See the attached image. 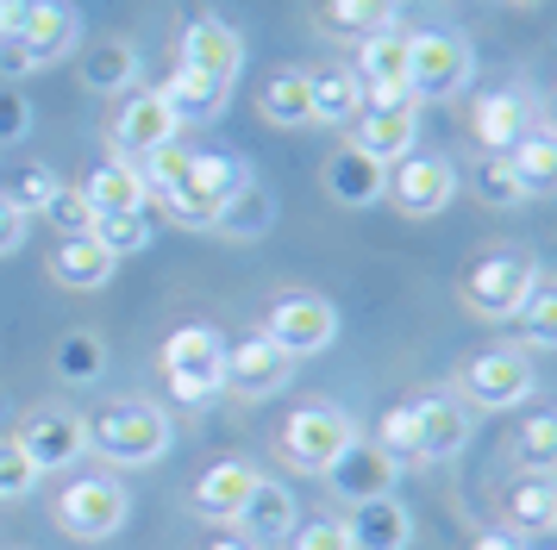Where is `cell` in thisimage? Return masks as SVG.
<instances>
[{
    "mask_svg": "<svg viewBox=\"0 0 557 550\" xmlns=\"http://www.w3.org/2000/svg\"><path fill=\"white\" fill-rule=\"evenodd\" d=\"M176 445V425L163 407L151 400H126V407H107L101 420H88V450L107 457L113 470H145V463H163Z\"/></svg>",
    "mask_w": 557,
    "mask_h": 550,
    "instance_id": "cell-1",
    "label": "cell"
},
{
    "mask_svg": "<svg viewBox=\"0 0 557 550\" xmlns=\"http://www.w3.org/2000/svg\"><path fill=\"white\" fill-rule=\"evenodd\" d=\"M476 82V50L463 32H407V88L413 100H457Z\"/></svg>",
    "mask_w": 557,
    "mask_h": 550,
    "instance_id": "cell-2",
    "label": "cell"
},
{
    "mask_svg": "<svg viewBox=\"0 0 557 550\" xmlns=\"http://www.w3.org/2000/svg\"><path fill=\"white\" fill-rule=\"evenodd\" d=\"M245 163L238 157H226V150H195V163H188V175H182L170 195H157L163 200V213L182 225V232H213V220H220V207H226L232 195H238V182H245Z\"/></svg>",
    "mask_w": 557,
    "mask_h": 550,
    "instance_id": "cell-3",
    "label": "cell"
},
{
    "mask_svg": "<svg viewBox=\"0 0 557 550\" xmlns=\"http://www.w3.org/2000/svg\"><path fill=\"white\" fill-rule=\"evenodd\" d=\"M470 413H507V407H527L539 395V370H532L527 350H482L457 370V388H451Z\"/></svg>",
    "mask_w": 557,
    "mask_h": 550,
    "instance_id": "cell-4",
    "label": "cell"
},
{
    "mask_svg": "<svg viewBox=\"0 0 557 550\" xmlns=\"http://www.w3.org/2000/svg\"><path fill=\"white\" fill-rule=\"evenodd\" d=\"M351 438H357V420L338 407V400H307V407H295V413L282 420L276 450H282V463H288V470L326 475V463L351 445Z\"/></svg>",
    "mask_w": 557,
    "mask_h": 550,
    "instance_id": "cell-5",
    "label": "cell"
},
{
    "mask_svg": "<svg viewBox=\"0 0 557 550\" xmlns=\"http://www.w3.org/2000/svg\"><path fill=\"white\" fill-rule=\"evenodd\" d=\"M51 520L70 538H82V545H101V538H113L132 520V495L120 475H76L70 488H57Z\"/></svg>",
    "mask_w": 557,
    "mask_h": 550,
    "instance_id": "cell-6",
    "label": "cell"
},
{
    "mask_svg": "<svg viewBox=\"0 0 557 550\" xmlns=\"http://www.w3.org/2000/svg\"><path fill=\"white\" fill-rule=\"evenodd\" d=\"M539 257L532 250H495V257H482L476 270L463 275V307L476 313V320H513L520 313V300L539 288Z\"/></svg>",
    "mask_w": 557,
    "mask_h": 550,
    "instance_id": "cell-7",
    "label": "cell"
},
{
    "mask_svg": "<svg viewBox=\"0 0 557 550\" xmlns=\"http://www.w3.org/2000/svg\"><path fill=\"white\" fill-rule=\"evenodd\" d=\"M220 363H226V338L213 325H176L163 338V382L176 400H213L220 395Z\"/></svg>",
    "mask_w": 557,
    "mask_h": 550,
    "instance_id": "cell-8",
    "label": "cell"
},
{
    "mask_svg": "<svg viewBox=\"0 0 557 550\" xmlns=\"http://www.w3.org/2000/svg\"><path fill=\"white\" fill-rule=\"evenodd\" d=\"M263 338L276 350H288L295 363L301 357H320V350L338 345V307L326 295H282V300H270Z\"/></svg>",
    "mask_w": 557,
    "mask_h": 550,
    "instance_id": "cell-9",
    "label": "cell"
},
{
    "mask_svg": "<svg viewBox=\"0 0 557 550\" xmlns=\"http://www.w3.org/2000/svg\"><path fill=\"white\" fill-rule=\"evenodd\" d=\"M382 200H395V213H407V220H438L457 200V163L451 157H401V163H388Z\"/></svg>",
    "mask_w": 557,
    "mask_h": 550,
    "instance_id": "cell-10",
    "label": "cell"
},
{
    "mask_svg": "<svg viewBox=\"0 0 557 550\" xmlns=\"http://www.w3.org/2000/svg\"><path fill=\"white\" fill-rule=\"evenodd\" d=\"M13 445L38 463V475L76 470L82 457H88V420L70 413V407H32L26 420H20V432H13Z\"/></svg>",
    "mask_w": 557,
    "mask_h": 550,
    "instance_id": "cell-11",
    "label": "cell"
},
{
    "mask_svg": "<svg viewBox=\"0 0 557 550\" xmlns=\"http://www.w3.org/2000/svg\"><path fill=\"white\" fill-rule=\"evenodd\" d=\"M395 475H401V463H395V457H388L376 438H351V445H345V450L326 463V475H320V482L332 488V500L363 507V500L395 495Z\"/></svg>",
    "mask_w": 557,
    "mask_h": 550,
    "instance_id": "cell-12",
    "label": "cell"
},
{
    "mask_svg": "<svg viewBox=\"0 0 557 550\" xmlns=\"http://www.w3.org/2000/svg\"><path fill=\"white\" fill-rule=\"evenodd\" d=\"M357 88H363V100L370 107H401V100H413V88H407V32L401 25H382V32H370V38H357Z\"/></svg>",
    "mask_w": 557,
    "mask_h": 550,
    "instance_id": "cell-13",
    "label": "cell"
},
{
    "mask_svg": "<svg viewBox=\"0 0 557 550\" xmlns=\"http://www.w3.org/2000/svg\"><path fill=\"white\" fill-rule=\"evenodd\" d=\"M295 382V357L276 350L263 332H251L245 345H226V363H220V388H232L238 400H270Z\"/></svg>",
    "mask_w": 557,
    "mask_h": 550,
    "instance_id": "cell-14",
    "label": "cell"
},
{
    "mask_svg": "<svg viewBox=\"0 0 557 550\" xmlns=\"http://www.w3.org/2000/svg\"><path fill=\"white\" fill-rule=\"evenodd\" d=\"M176 113L163 107V95L157 88H132L126 107L113 113V125H107V145L120 150L126 163H138V157H151L157 145H176Z\"/></svg>",
    "mask_w": 557,
    "mask_h": 550,
    "instance_id": "cell-15",
    "label": "cell"
},
{
    "mask_svg": "<svg viewBox=\"0 0 557 550\" xmlns=\"http://www.w3.org/2000/svg\"><path fill=\"white\" fill-rule=\"evenodd\" d=\"M345 132H351V150L376 157V163H401V157H413L420 113H413V100H401V107H363Z\"/></svg>",
    "mask_w": 557,
    "mask_h": 550,
    "instance_id": "cell-16",
    "label": "cell"
},
{
    "mask_svg": "<svg viewBox=\"0 0 557 550\" xmlns=\"http://www.w3.org/2000/svg\"><path fill=\"white\" fill-rule=\"evenodd\" d=\"M502 532L507 538H545L557 532V475H513L502 488Z\"/></svg>",
    "mask_w": 557,
    "mask_h": 550,
    "instance_id": "cell-17",
    "label": "cell"
},
{
    "mask_svg": "<svg viewBox=\"0 0 557 550\" xmlns=\"http://www.w3.org/2000/svg\"><path fill=\"white\" fill-rule=\"evenodd\" d=\"M238 538L257 550L282 545L295 525H301V513H295V495H288V482H276V475H257V488L245 495V507H238Z\"/></svg>",
    "mask_w": 557,
    "mask_h": 550,
    "instance_id": "cell-18",
    "label": "cell"
},
{
    "mask_svg": "<svg viewBox=\"0 0 557 550\" xmlns=\"http://www.w3.org/2000/svg\"><path fill=\"white\" fill-rule=\"evenodd\" d=\"M182 70H201L232 88L238 70H245V38L226 20H188L182 25Z\"/></svg>",
    "mask_w": 557,
    "mask_h": 550,
    "instance_id": "cell-19",
    "label": "cell"
},
{
    "mask_svg": "<svg viewBox=\"0 0 557 550\" xmlns=\"http://www.w3.org/2000/svg\"><path fill=\"white\" fill-rule=\"evenodd\" d=\"M413 413H420V457H426V463H445V457H457V450L476 438V413H470L451 388H445V395H420Z\"/></svg>",
    "mask_w": 557,
    "mask_h": 550,
    "instance_id": "cell-20",
    "label": "cell"
},
{
    "mask_svg": "<svg viewBox=\"0 0 557 550\" xmlns=\"http://www.w3.org/2000/svg\"><path fill=\"white\" fill-rule=\"evenodd\" d=\"M13 38L26 45L32 70H45V63H57V57H70V50H76L82 20H76V7H70V0H32Z\"/></svg>",
    "mask_w": 557,
    "mask_h": 550,
    "instance_id": "cell-21",
    "label": "cell"
},
{
    "mask_svg": "<svg viewBox=\"0 0 557 550\" xmlns=\"http://www.w3.org/2000/svg\"><path fill=\"white\" fill-rule=\"evenodd\" d=\"M320 182H326V195L338 200V207H376L382 188H388V163H376V157H363V150H332L326 170H320Z\"/></svg>",
    "mask_w": 557,
    "mask_h": 550,
    "instance_id": "cell-22",
    "label": "cell"
},
{
    "mask_svg": "<svg viewBox=\"0 0 557 550\" xmlns=\"http://www.w3.org/2000/svg\"><path fill=\"white\" fill-rule=\"evenodd\" d=\"M345 538H351V550H407L413 545V513L395 495L363 500V507H351V520H345Z\"/></svg>",
    "mask_w": 557,
    "mask_h": 550,
    "instance_id": "cell-23",
    "label": "cell"
},
{
    "mask_svg": "<svg viewBox=\"0 0 557 550\" xmlns=\"http://www.w3.org/2000/svg\"><path fill=\"white\" fill-rule=\"evenodd\" d=\"M82 200H88V213H95V220H101V213H145V207H151V188H145L138 163L107 157L101 170L82 182Z\"/></svg>",
    "mask_w": 557,
    "mask_h": 550,
    "instance_id": "cell-24",
    "label": "cell"
},
{
    "mask_svg": "<svg viewBox=\"0 0 557 550\" xmlns=\"http://www.w3.org/2000/svg\"><path fill=\"white\" fill-rule=\"evenodd\" d=\"M257 463H245V457H226V463H213V470L195 482V513L201 520H220V525H232L238 520V507H245V495L257 488Z\"/></svg>",
    "mask_w": 557,
    "mask_h": 550,
    "instance_id": "cell-25",
    "label": "cell"
},
{
    "mask_svg": "<svg viewBox=\"0 0 557 550\" xmlns=\"http://www.w3.org/2000/svg\"><path fill=\"white\" fill-rule=\"evenodd\" d=\"M357 107H363V88H357L351 63H326L307 75V125H351Z\"/></svg>",
    "mask_w": 557,
    "mask_h": 550,
    "instance_id": "cell-26",
    "label": "cell"
},
{
    "mask_svg": "<svg viewBox=\"0 0 557 550\" xmlns=\"http://www.w3.org/2000/svg\"><path fill=\"white\" fill-rule=\"evenodd\" d=\"M157 95H163V107L176 113V125H188V120H220L226 113V100H232V88L226 82H213V75H201V70H170V82H157Z\"/></svg>",
    "mask_w": 557,
    "mask_h": 550,
    "instance_id": "cell-27",
    "label": "cell"
},
{
    "mask_svg": "<svg viewBox=\"0 0 557 550\" xmlns=\"http://www.w3.org/2000/svg\"><path fill=\"white\" fill-rule=\"evenodd\" d=\"M45 270H51L57 288H82V295H88V288H107V282H113L120 257H107L95 238H57V250H51Z\"/></svg>",
    "mask_w": 557,
    "mask_h": 550,
    "instance_id": "cell-28",
    "label": "cell"
},
{
    "mask_svg": "<svg viewBox=\"0 0 557 550\" xmlns=\"http://www.w3.org/2000/svg\"><path fill=\"white\" fill-rule=\"evenodd\" d=\"M527 125H532V107H527V95H513V88H495V95H482L476 107H470V132H476L482 150H507Z\"/></svg>",
    "mask_w": 557,
    "mask_h": 550,
    "instance_id": "cell-29",
    "label": "cell"
},
{
    "mask_svg": "<svg viewBox=\"0 0 557 550\" xmlns=\"http://www.w3.org/2000/svg\"><path fill=\"white\" fill-rule=\"evenodd\" d=\"M82 88H95V95H126L132 82H138V45L132 38H95V45L82 50Z\"/></svg>",
    "mask_w": 557,
    "mask_h": 550,
    "instance_id": "cell-30",
    "label": "cell"
},
{
    "mask_svg": "<svg viewBox=\"0 0 557 550\" xmlns=\"http://www.w3.org/2000/svg\"><path fill=\"white\" fill-rule=\"evenodd\" d=\"M270 225H276V200H270V188H263L257 175H245V182H238V195L220 207L213 232H220V238H238V245H251V238H263Z\"/></svg>",
    "mask_w": 557,
    "mask_h": 550,
    "instance_id": "cell-31",
    "label": "cell"
},
{
    "mask_svg": "<svg viewBox=\"0 0 557 550\" xmlns=\"http://www.w3.org/2000/svg\"><path fill=\"white\" fill-rule=\"evenodd\" d=\"M51 363H57V382H63V388H95L107 375V338L88 332V325H76V332L57 338Z\"/></svg>",
    "mask_w": 557,
    "mask_h": 550,
    "instance_id": "cell-32",
    "label": "cell"
},
{
    "mask_svg": "<svg viewBox=\"0 0 557 550\" xmlns=\"http://www.w3.org/2000/svg\"><path fill=\"white\" fill-rule=\"evenodd\" d=\"M502 157H507V170L520 175V188H527V195H545V188L557 182V138L545 132V125H527Z\"/></svg>",
    "mask_w": 557,
    "mask_h": 550,
    "instance_id": "cell-33",
    "label": "cell"
},
{
    "mask_svg": "<svg viewBox=\"0 0 557 550\" xmlns=\"http://www.w3.org/2000/svg\"><path fill=\"white\" fill-rule=\"evenodd\" d=\"M382 25H395V0H320V32L326 38H370Z\"/></svg>",
    "mask_w": 557,
    "mask_h": 550,
    "instance_id": "cell-34",
    "label": "cell"
},
{
    "mask_svg": "<svg viewBox=\"0 0 557 550\" xmlns=\"http://www.w3.org/2000/svg\"><path fill=\"white\" fill-rule=\"evenodd\" d=\"M263 120L282 125V132H295V125H307V70H276L270 82H263Z\"/></svg>",
    "mask_w": 557,
    "mask_h": 550,
    "instance_id": "cell-35",
    "label": "cell"
},
{
    "mask_svg": "<svg viewBox=\"0 0 557 550\" xmlns=\"http://www.w3.org/2000/svg\"><path fill=\"white\" fill-rule=\"evenodd\" d=\"M57 195V170L51 163H13V170L0 175V200L7 207H20V213H45V200Z\"/></svg>",
    "mask_w": 557,
    "mask_h": 550,
    "instance_id": "cell-36",
    "label": "cell"
},
{
    "mask_svg": "<svg viewBox=\"0 0 557 550\" xmlns=\"http://www.w3.org/2000/svg\"><path fill=\"white\" fill-rule=\"evenodd\" d=\"M470 188H476L482 207H527V188H520V175L507 170L502 150H488V157H476V170H470Z\"/></svg>",
    "mask_w": 557,
    "mask_h": 550,
    "instance_id": "cell-37",
    "label": "cell"
},
{
    "mask_svg": "<svg viewBox=\"0 0 557 550\" xmlns=\"http://www.w3.org/2000/svg\"><path fill=\"white\" fill-rule=\"evenodd\" d=\"M88 238L107 250V257H138L151 245V213H101L88 225Z\"/></svg>",
    "mask_w": 557,
    "mask_h": 550,
    "instance_id": "cell-38",
    "label": "cell"
},
{
    "mask_svg": "<svg viewBox=\"0 0 557 550\" xmlns=\"http://www.w3.org/2000/svg\"><path fill=\"white\" fill-rule=\"evenodd\" d=\"M376 445L395 457V463H413V470H426V457H420V413H413V400L401 407H388L376 425Z\"/></svg>",
    "mask_w": 557,
    "mask_h": 550,
    "instance_id": "cell-39",
    "label": "cell"
},
{
    "mask_svg": "<svg viewBox=\"0 0 557 550\" xmlns=\"http://www.w3.org/2000/svg\"><path fill=\"white\" fill-rule=\"evenodd\" d=\"M513 457L527 475H552L557 470V420L552 413H532L520 432H513Z\"/></svg>",
    "mask_w": 557,
    "mask_h": 550,
    "instance_id": "cell-40",
    "label": "cell"
},
{
    "mask_svg": "<svg viewBox=\"0 0 557 550\" xmlns=\"http://www.w3.org/2000/svg\"><path fill=\"white\" fill-rule=\"evenodd\" d=\"M520 332H527V350H552L557 345V288L539 275V288H532L527 300H520Z\"/></svg>",
    "mask_w": 557,
    "mask_h": 550,
    "instance_id": "cell-41",
    "label": "cell"
},
{
    "mask_svg": "<svg viewBox=\"0 0 557 550\" xmlns=\"http://www.w3.org/2000/svg\"><path fill=\"white\" fill-rule=\"evenodd\" d=\"M188 163H195V150L188 145H157L151 157H138V175H145L151 195H170L182 175H188Z\"/></svg>",
    "mask_w": 557,
    "mask_h": 550,
    "instance_id": "cell-42",
    "label": "cell"
},
{
    "mask_svg": "<svg viewBox=\"0 0 557 550\" xmlns=\"http://www.w3.org/2000/svg\"><path fill=\"white\" fill-rule=\"evenodd\" d=\"M38 482H45V475H38V463H32L13 438H0V507H7V500H26Z\"/></svg>",
    "mask_w": 557,
    "mask_h": 550,
    "instance_id": "cell-43",
    "label": "cell"
},
{
    "mask_svg": "<svg viewBox=\"0 0 557 550\" xmlns=\"http://www.w3.org/2000/svg\"><path fill=\"white\" fill-rule=\"evenodd\" d=\"M45 220L63 232V238H88V225H95V213H88V200H82V188H63L57 182V195L45 200Z\"/></svg>",
    "mask_w": 557,
    "mask_h": 550,
    "instance_id": "cell-44",
    "label": "cell"
},
{
    "mask_svg": "<svg viewBox=\"0 0 557 550\" xmlns=\"http://www.w3.org/2000/svg\"><path fill=\"white\" fill-rule=\"evenodd\" d=\"M282 545L288 550H351V538H345V520H307V525H295Z\"/></svg>",
    "mask_w": 557,
    "mask_h": 550,
    "instance_id": "cell-45",
    "label": "cell"
},
{
    "mask_svg": "<svg viewBox=\"0 0 557 550\" xmlns=\"http://www.w3.org/2000/svg\"><path fill=\"white\" fill-rule=\"evenodd\" d=\"M32 132V100L20 88H0V145H20Z\"/></svg>",
    "mask_w": 557,
    "mask_h": 550,
    "instance_id": "cell-46",
    "label": "cell"
},
{
    "mask_svg": "<svg viewBox=\"0 0 557 550\" xmlns=\"http://www.w3.org/2000/svg\"><path fill=\"white\" fill-rule=\"evenodd\" d=\"M26 213H20V207H7V200H0V257H13V250L26 245Z\"/></svg>",
    "mask_w": 557,
    "mask_h": 550,
    "instance_id": "cell-47",
    "label": "cell"
},
{
    "mask_svg": "<svg viewBox=\"0 0 557 550\" xmlns=\"http://www.w3.org/2000/svg\"><path fill=\"white\" fill-rule=\"evenodd\" d=\"M0 75H7V82H13V75H32V57H26L20 38H0Z\"/></svg>",
    "mask_w": 557,
    "mask_h": 550,
    "instance_id": "cell-48",
    "label": "cell"
},
{
    "mask_svg": "<svg viewBox=\"0 0 557 550\" xmlns=\"http://www.w3.org/2000/svg\"><path fill=\"white\" fill-rule=\"evenodd\" d=\"M470 550H532L527 538H507L502 525H488V532H476V538H470Z\"/></svg>",
    "mask_w": 557,
    "mask_h": 550,
    "instance_id": "cell-49",
    "label": "cell"
},
{
    "mask_svg": "<svg viewBox=\"0 0 557 550\" xmlns=\"http://www.w3.org/2000/svg\"><path fill=\"white\" fill-rule=\"evenodd\" d=\"M26 7H32V0H0V38H13V32H20Z\"/></svg>",
    "mask_w": 557,
    "mask_h": 550,
    "instance_id": "cell-50",
    "label": "cell"
},
{
    "mask_svg": "<svg viewBox=\"0 0 557 550\" xmlns=\"http://www.w3.org/2000/svg\"><path fill=\"white\" fill-rule=\"evenodd\" d=\"M213 550H257V545H245V538H220Z\"/></svg>",
    "mask_w": 557,
    "mask_h": 550,
    "instance_id": "cell-51",
    "label": "cell"
},
{
    "mask_svg": "<svg viewBox=\"0 0 557 550\" xmlns=\"http://www.w3.org/2000/svg\"><path fill=\"white\" fill-rule=\"evenodd\" d=\"M520 7H539V0H520Z\"/></svg>",
    "mask_w": 557,
    "mask_h": 550,
    "instance_id": "cell-52",
    "label": "cell"
}]
</instances>
